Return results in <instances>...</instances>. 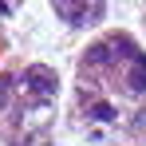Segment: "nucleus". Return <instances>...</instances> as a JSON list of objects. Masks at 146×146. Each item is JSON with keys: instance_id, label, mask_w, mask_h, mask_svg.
I'll list each match as a JSON object with an SVG mask.
<instances>
[{"instance_id": "obj_1", "label": "nucleus", "mask_w": 146, "mask_h": 146, "mask_svg": "<svg viewBox=\"0 0 146 146\" xmlns=\"http://www.w3.org/2000/svg\"><path fill=\"white\" fill-rule=\"evenodd\" d=\"M28 87H32L36 99L55 95V71H48V67H32V71H28Z\"/></svg>"}, {"instance_id": "obj_2", "label": "nucleus", "mask_w": 146, "mask_h": 146, "mask_svg": "<svg viewBox=\"0 0 146 146\" xmlns=\"http://www.w3.org/2000/svg\"><path fill=\"white\" fill-rule=\"evenodd\" d=\"M130 87H134V91H146V59H142V55L134 59V71H130Z\"/></svg>"}, {"instance_id": "obj_3", "label": "nucleus", "mask_w": 146, "mask_h": 146, "mask_svg": "<svg viewBox=\"0 0 146 146\" xmlns=\"http://www.w3.org/2000/svg\"><path fill=\"white\" fill-rule=\"evenodd\" d=\"M91 119L111 122V119H115V107H111V103H95V107H91Z\"/></svg>"}, {"instance_id": "obj_4", "label": "nucleus", "mask_w": 146, "mask_h": 146, "mask_svg": "<svg viewBox=\"0 0 146 146\" xmlns=\"http://www.w3.org/2000/svg\"><path fill=\"white\" fill-rule=\"evenodd\" d=\"M12 146H20V142H12Z\"/></svg>"}]
</instances>
